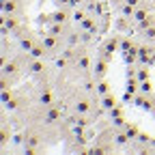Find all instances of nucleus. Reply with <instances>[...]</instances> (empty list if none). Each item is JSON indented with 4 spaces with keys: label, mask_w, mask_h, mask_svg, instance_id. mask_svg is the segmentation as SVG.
<instances>
[{
    "label": "nucleus",
    "mask_w": 155,
    "mask_h": 155,
    "mask_svg": "<svg viewBox=\"0 0 155 155\" xmlns=\"http://www.w3.org/2000/svg\"><path fill=\"white\" fill-rule=\"evenodd\" d=\"M104 104H106V108H114V104H116V101L112 99V97H106V101H104Z\"/></svg>",
    "instance_id": "20e7f679"
},
{
    "label": "nucleus",
    "mask_w": 155,
    "mask_h": 155,
    "mask_svg": "<svg viewBox=\"0 0 155 155\" xmlns=\"http://www.w3.org/2000/svg\"><path fill=\"white\" fill-rule=\"evenodd\" d=\"M43 52H41V48H32V56H41Z\"/></svg>",
    "instance_id": "6e6552de"
},
{
    "label": "nucleus",
    "mask_w": 155,
    "mask_h": 155,
    "mask_svg": "<svg viewBox=\"0 0 155 155\" xmlns=\"http://www.w3.org/2000/svg\"><path fill=\"white\" fill-rule=\"evenodd\" d=\"M127 2H129V5L134 7V5H138V0H127Z\"/></svg>",
    "instance_id": "ddd939ff"
},
{
    "label": "nucleus",
    "mask_w": 155,
    "mask_h": 155,
    "mask_svg": "<svg viewBox=\"0 0 155 155\" xmlns=\"http://www.w3.org/2000/svg\"><path fill=\"white\" fill-rule=\"evenodd\" d=\"M138 78H140V80H147V78H149V73H147V71H144V69H142V71H140V73H138Z\"/></svg>",
    "instance_id": "1a4fd4ad"
},
{
    "label": "nucleus",
    "mask_w": 155,
    "mask_h": 155,
    "mask_svg": "<svg viewBox=\"0 0 155 155\" xmlns=\"http://www.w3.org/2000/svg\"><path fill=\"white\" fill-rule=\"evenodd\" d=\"M88 110V104L86 101H80V104H78V112H86Z\"/></svg>",
    "instance_id": "7ed1b4c3"
},
{
    "label": "nucleus",
    "mask_w": 155,
    "mask_h": 155,
    "mask_svg": "<svg viewBox=\"0 0 155 155\" xmlns=\"http://www.w3.org/2000/svg\"><path fill=\"white\" fill-rule=\"evenodd\" d=\"M41 101H43V104H50V95H48V93H45V95L41 97Z\"/></svg>",
    "instance_id": "f8f14e48"
},
{
    "label": "nucleus",
    "mask_w": 155,
    "mask_h": 155,
    "mask_svg": "<svg viewBox=\"0 0 155 155\" xmlns=\"http://www.w3.org/2000/svg\"><path fill=\"white\" fill-rule=\"evenodd\" d=\"M106 71V63H99V65H97V73H104Z\"/></svg>",
    "instance_id": "0eeeda50"
},
{
    "label": "nucleus",
    "mask_w": 155,
    "mask_h": 155,
    "mask_svg": "<svg viewBox=\"0 0 155 155\" xmlns=\"http://www.w3.org/2000/svg\"><path fill=\"white\" fill-rule=\"evenodd\" d=\"M129 93H136V82H134V80L129 82Z\"/></svg>",
    "instance_id": "9b49d317"
},
{
    "label": "nucleus",
    "mask_w": 155,
    "mask_h": 155,
    "mask_svg": "<svg viewBox=\"0 0 155 155\" xmlns=\"http://www.w3.org/2000/svg\"><path fill=\"white\" fill-rule=\"evenodd\" d=\"M99 91H101V93H108V84L101 82V84H99Z\"/></svg>",
    "instance_id": "9d476101"
},
{
    "label": "nucleus",
    "mask_w": 155,
    "mask_h": 155,
    "mask_svg": "<svg viewBox=\"0 0 155 155\" xmlns=\"http://www.w3.org/2000/svg\"><path fill=\"white\" fill-rule=\"evenodd\" d=\"M54 22H65V13H54Z\"/></svg>",
    "instance_id": "39448f33"
},
{
    "label": "nucleus",
    "mask_w": 155,
    "mask_h": 155,
    "mask_svg": "<svg viewBox=\"0 0 155 155\" xmlns=\"http://www.w3.org/2000/svg\"><path fill=\"white\" fill-rule=\"evenodd\" d=\"M112 50H116V39H110L106 43V52H112Z\"/></svg>",
    "instance_id": "f03ea898"
},
{
    "label": "nucleus",
    "mask_w": 155,
    "mask_h": 155,
    "mask_svg": "<svg viewBox=\"0 0 155 155\" xmlns=\"http://www.w3.org/2000/svg\"><path fill=\"white\" fill-rule=\"evenodd\" d=\"M140 91H142V93H151V82H149V80H142Z\"/></svg>",
    "instance_id": "f257e3e1"
},
{
    "label": "nucleus",
    "mask_w": 155,
    "mask_h": 155,
    "mask_svg": "<svg viewBox=\"0 0 155 155\" xmlns=\"http://www.w3.org/2000/svg\"><path fill=\"white\" fill-rule=\"evenodd\" d=\"M144 15H147L144 11H138V13H136V19H138V22H142V19H144Z\"/></svg>",
    "instance_id": "423d86ee"
}]
</instances>
